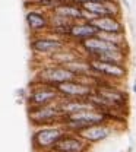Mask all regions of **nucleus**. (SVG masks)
<instances>
[{
    "instance_id": "f257e3e1",
    "label": "nucleus",
    "mask_w": 136,
    "mask_h": 152,
    "mask_svg": "<svg viewBox=\"0 0 136 152\" xmlns=\"http://www.w3.org/2000/svg\"><path fill=\"white\" fill-rule=\"evenodd\" d=\"M99 123H110V121L107 118V114L97 108H88L78 113L61 115L60 120V124L64 127V130L70 133H79L88 126L99 124Z\"/></svg>"
},
{
    "instance_id": "f03ea898",
    "label": "nucleus",
    "mask_w": 136,
    "mask_h": 152,
    "mask_svg": "<svg viewBox=\"0 0 136 152\" xmlns=\"http://www.w3.org/2000/svg\"><path fill=\"white\" fill-rule=\"evenodd\" d=\"M66 133L64 127L61 124H51V126H42L37 127L32 137L31 143L35 152H51L54 145L58 142V139Z\"/></svg>"
},
{
    "instance_id": "7ed1b4c3",
    "label": "nucleus",
    "mask_w": 136,
    "mask_h": 152,
    "mask_svg": "<svg viewBox=\"0 0 136 152\" xmlns=\"http://www.w3.org/2000/svg\"><path fill=\"white\" fill-rule=\"evenodd\" d=\"M73 79H76V76L73 75L69 69H66L61 64L50 63V64H42L35 72V76H34L32 80L38 82V83H45V85L56 86L58 83L73 80Z\"/></svg>"
},
{
    "instance_id": "20e7f679",
    "label": "nucleus",
    "mask_w": 136,
    "mask_h": 152,
    "mask_svg": "<svg viewBox=\"0 0 136 152\" xmlns=\"http://www.w3.org/2000/svg\"><path fill=\"white\" fill-rule=\"evenodd\" d=\"M92 67V72L95 75L104 77L108 82H113L117 85H123L126 77L129 75L127 64H117V63H108L98 58H88Z\"/></svg>"
},
{
    "instance_id": "39448f33",
    "label": "nucleus",
    "mask_w": 136,
    "mask_h": 152,
    "mask_svg": "<svg viewBox=\"0 0 136 152\" xmlns=\"http://www.w3.org/2000/svg\"><path fill=\"white\" fill-rule=\"evenodd\" d=\"M60 99L56 86L38 83L31 80L29 82V92L26 95V105L28 107H42L48 104H54Z\"/></svg>"
},
{
    "instance_id": "423d86ee",
    "label": "nucleus",
    "mask_w": 136,
    "mask_h": 152,
    "mask_svg": "<svg viewBox=\"0 0 136 152\" xmlns=\"http://www.w3.org/2000/svg\"><path fill=\"white\" fill-rule=\"evenodd\" d=\"M56 102L48 104V105H42V107H28V120H29V123L35 129L42 127V126L60 124L61 114L58 111Z\"/></svg>"
},
{
    "instance_id": "0eeeda50",
    "label": "nucleus",
    "mask_w": 136,
    "mask_h": 152,
    "mask_svg": "<svg viewBox=\"0 0 136 152\" xmlns=\"http://www.w3.org/2000/svg\"><path fill=\"white\" fill-rule=\"evenodd\" d=\"M29 45H31V50L34 51V54L44 56L48 58L54 53H58V51L64 50L66 47H69L70 42L57 37H50V35H41L39 34V35L32 37Z\"/></svg>"
},
{
    "instance_id": "6e6552de",
    "label": "nucleus",
    "mask_w": 136,
    "mask_h": 152,
    "mask_svg": "<svg viewBox=\"0 0 136 152\" xmlns=\"http://www.w3.org/2000/svg\"><path fill=\"white\" fill-rule=\"evenodd\" d=\"M114 132H116V124H113V123H99V124H92V126L85 127L78 134L86 143L94 145V143H99V142L108 139Z\"/></svg>"
},
{
    "instance_id": "1a4fd4ad",
    "label": "nucleus",
    "mask_w": 136,
    "mask_h": 152,
    "mask_svg": "<svg viewBox=\"0 0 136 152\" xmlns=\"http://www.w3.org/2000/svg\"><path fill=\"white\" fill-rule=\"evenodd\" d=\"M60 98H88L89 95L94 92V88L86 85L85 82L79 80V79H73V80H67L63 83L56 85Z\"/></svg>"
},
{
    "instance_id": "9d476101",
    "label": "nucleus",
    "mask_w": 136,
    "mask_h": 152,
    "mask_svg": "<svg viewBox=\"0 0 136 152\" xmlns=\"http://www.w3.org/2000/svg\"><path fill=\"white\" fill-rule=\"evenodd\" d=\"M91 145L86 143L78 133L66 132L54 145L51 152H89Z\"/></svg>"
},
{
    "instance_id": "9b49d317",
    "label": "nucleus",
    "mask_w": 136,
    "mask_h": 152,
    "mask_svg": "<svg viewBox=\"0 0 136 152\" xmlns=\"http://www.w3.org/2000/svg\"><path fill=\"white\" fill-rule=\"evenodd\" d=\"M98 34V31L95 29V26L91 22L86 20H79V22H73L70 25L69 29V41H75V45L79 44L80 41L86 39V38L95 37Z\"/></svg>"
},
{
    "instance_id": "f8f14e48",
    "label": "nucleus",
    "mask_w": 136,
    "mask_h": 152,
    "mask_svg": "<svg viewBox=\"0 0 136 152\" xmlns=\"http://www.w3.org/2000/svg\"><path fill=\"white\" fill-rule=\"evenodd\" d=\"M56 105H57L61 115H67V114L78 113L82 110L94 108L88 98H78V99H75V98H60L56 102Z\"/></svg>"
},
{
    "instance_id": "ddd939ff",
    "label": "nucleus",
    "mask_w": 136,
    "mask_h": 152,
    "mask_svg": "<svg viewBox=\"0 0 136 152\" xmlns=\"http://www.w3.org/2000/svg\"><path fill=\"white\" fill-rule=\"evenodd\" d=\"M25 19H26V25L29 31L35 35H39L44 31H48L50 28V18L39 10H28Z\"/></svg>"
},
{
    "instance_id": "4468645a",
    "label": "nucleus",
    "mask_w": 136,
    "mask_h": 152,
    "mask_svg": "<svg viewBox=\"0 0 136 152\" xmlns=\"http://www.w3.org/2000/svg\"><path fill=\"white\" fill-rule=\"evenodd\" d=\"M98 32H116V34H126L124 25L120 20V18L114 16H99L92 20H89Z\"/></svg>"
},
{
    "instance_id": "2eb2a0df",
    "label": "nucleus",
    "mask_w": 136,
    "mask_h": 152,
    "mask_svg": "<svg viewBox=\"0 0 136 152\" xmlns=\"http://www.w3.org/2000/svg\"><path fill=\"white\" fill-rule=\"evenodd\" d=\"M132 88H133V92H135V95H136V80L133 82V86H132Z\"/></svg>"
}]
</instances>
